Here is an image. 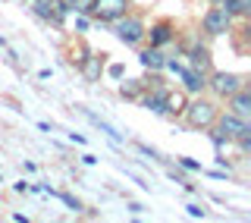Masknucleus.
Returning <instances> with one entry per match:
<instances>
[{
    "label": "nucleus",
    "instance_id": "19",
    "mask_svg": "<svg viewBox=\"0 0 251 223\" xmlns=\"http://www.w3.org/2000/svg\"><path fill=\"white\" fill-rule=\"evenodd\" d=\"M188 214H192V217H204V208L201 204H188Z\"/></svg>",
    "mask_w": 251,
    "mask_h": 223
},
{
    "label": "nucleus",
    "instance_id": "12",
    "mask_svg": "<svg viewBox=\"0 0 251 223\" xmlns=\"http://www.w3.org/2000/svg\"><path fill=\"white\" fill-rule=\"evenodd\" d=\"M145 35H151V47H160V44L173 41V26L170 22H160V26H154L151 31H145Z\"/></svg>",
    "mask_w": 251,
    "mask_h": 223
},
{
    "label": "nucleus",
    "instance_id": "8",
    "mask_svg": "<svg viewBox=\"0 0 251 223\" xmlns=\"http://www.w3.org/2000/svg\"><path fill=\"white\" fill-rule=\"evenodd\" d=\"M229 113H235V116H242V119H248L251 116V94H248V88L242 85L239 91H232L229 94Z\"/></svg>",
    "mask_w": 251,
    "mask_h": 223
},
{
    "label": "nucleus",
    "instance_id": "3",
    "mask_svg": "<svg viewBox=\"0 0 251 223\" xmlns=\"http://www.w3.org/2000/svg\"><path fill=\"white\" fill-rule=\"evenodd\" d=\"M126 6L129 0H91V13L100 22H116L120 16H126Z\"/></svg>",
    "mask_w": 251,
    "mask_h": 223
},
{
    "label": "nucleus",
    "instance_id": "22",
    "mask_svg": "<svg viewBox=\"0 0 251 223\" xmlns=\"http://www.w3.org/2000/svg\"><path fill=\"white\" fill-rule=\"evenodd\" d=\"M60 3L66 6V10H73V3H75V0H60Z\"/></svg>",
    "mask_w": 251,
    "mask_h": 223
},
{
    "label": "nucleus",
    "instance_id": "21",
    "mask_svg": "<svg viewBox=\"0 0 251 223\" xmlns=\"http://www.w3.org/2000/svg\"><path fill=\"white\" fill-rule=\"evenodd\" d=\"M129 211H132V214H141V211H145V208H141L138 201H129Z\"/></svg>",
    "mask_w": 251,
    "mask_h": 223
},
{
    "label": "nucleus",
    "instance_id": "16",
    "mask_svg": "<svg viewBox=\"0 0 251 223\" xmlns=\"http://www.w3.org/2000/svg\"><path fill=\"white\" fill-rule=\"evenodd\" d=\"M47 192H50V189H47ZM50 195H57L60 201H63V204H69V208H73V211H78V208H82V204H78L73 195H66V192H50Z\"/></svg>",
    "mask_w": 251,
    "mask_h": 223
},
{
    "label": "nucleus",
    "instance_id": "2",
    "mask_svg": "<svg viewBox=\"0 0 251 223\" xmlns=\"http://www.w3.org/2000/svg\"><path fill=\"white\" fill-rule=\"evenodd\" d=\"M31 10H35L38 19L50 22V26H63V19H66V13H69L60 0H31Z\"/></svg>",
    "mask_w": 251,
    "mask_h": 223
},
{
    "label": "nucleus",
    "instance_id": "20",
    "mask_svg": "<svg viewBox=\"0 0 251 223\" xmlns=\"http://www.w3.org/2000/svg\"><path fill=\"white\" fill-rule=\"evenodd\" d=\"M110 76H113V79L123 76V66H120V63H113V66H110Z\"/></svg>",
    "mask_w": 251,
    "mask_h": 223
},
{
    "label": "nucleus",
    "instance_id": "10",
    "mask_svg": "<svg viewBox=\"0 0 251 223\" xmlns=\"http://www.w3.org/2000/svg\"><path fill=\"white\" fill-rule=\"evenodd\" d=\"M182 85H185V91H201L204 85H207V76L201 73V69H182Z\"/></svg>",
    "mask_w": 251,
    "mask_h": 223
},
{
    "label": "nucleus",
    "instance_id": "14",
    "mask_svg": "<svg viewBox=\"0 0 251 223\" xmlns=\"http://www.w3.org/2000/svg\"><path fill=\"white\" fill-rule=\"evenodd\" d=\"M182 110H185V98H182V94H163V110H160V113L176 116V113H182Z\"/></svg>",
    "mask_w": 251,
    "mask_h": 223
},
{
    "label": "nucleus",
    "instance_id": "4",
    "mask_svg": "<svg viewBox=\"0 0 251 223\" xmlns=\"http://www.w3.org/2000/svg\"><path fill=\"white\" fill-rule=\"evenodd\" d=\"M113 31H116V38H120L123 44H138L141 38H145V26H141V19H126V16L116 19Z\"/></svg>",
    "mask_w": 251,
    "mask_h": 223
},
{
    "label": "nucleus",
    "instance_id": "11",
    "mask_svg": "<svg viewBox=\"0 0 251 223\" xmlns=\"http://www.w3.org/2000/svg\"><path fill=\"white\" fill-rule=\"evenodd\" d=\"M188 60H192V69H201V73L210 69V54H207V47H201V44H195L192 51H188Z\"/></svg>",
    "mask_w": 251,
    "mask_h": 223
},
{
    "label": "nucleus",
    "instance_id": "6",
    "mask_svg": "<svg viewBox=\"0 0 251 223\" xmlns=\"http://www.w3.org/2000/svg\"><path fill=\"white\" fill-rule=\"evenodd\" d=\"M229 26H232V16L226 10H220V6L204 13V31H207V35H226Z\"/></svg>",
    "mask_w": 251,
    "mask_h": 223
},
{
    "label": "nucleus",
    "instance_id": "7",
    "mask_svg": "<svg viewBox=\"0 0 251 223\" xmlns=\"http://www.w3.org/2000/svg\"><path fill=\"white\" fill-rule=\"evenodd\" d=\"M242 132H251L248 129V119H242V116H235V113L220 116V135H223V139H235V135H242Z\"/></svg>",
    "mask_w": 251,
    "mask_h": 223
},
{
    "label": "nucleus",
    "instance_id": "1",
    "mask_svg": "<svg viewBox=\"0 0 251 223\" xmlns=\"http://www.w3.org/2000/svg\"><path fill=\"white\" fill-rule=\"evenodd\" d=\"M185 119L188 126H195V129H204V126H210L217 119V107L210 104V101H192V104H185Z\"/></svg>",
    "mask_w": 251,
    "mask_h": 223
},
{
    "label": "nucleus",
    "instance_id": "13",
    "mask_svg": "<svg viewBox=\"0 0 251 223\" xmlns=\"http://www.w3.org/2000/svg\"><path fill=\"white\" fill-rule=\"evenodd\" d=\"M138 60H141V66H148V69H163V63H167V57H163L157 47H148V51H141Z\"/></svg>",
    "mask_w": 251,
    "mask_h": 223
},
{
    "label": "nucleus",
    "instance_id": "5",
    "mask_svg": "<svg viewBox=\"0 0 251 223\" xmlns=\"http://www.w3.org/2000/svg\"><path fill=\"white\" fill-rule=\"evenodd\" d=\"M207 85H210V88H214V91L220 94V98H229L232 91H239L242 85H245V79H242V76H235V73H214Z\"/></svg>",
    "mask_w": 251,
    "mask_h": 223
},
{
    "label": "nucleus",
    "instance_id": "15",
    "mask_svg": "<svg viewBox=\"0 0 251 223\" xmlns=\"http://www.w3.org/2000/svg\"><path fill=\"white\" fill-rule=\"evenodd\" d=\"M141 88H145V82H138V79H129V82H123V98H138Z\"/></svg>",
    "mask_w": 251,
    "mask_h": 223
},
{
    "label": "nucleus",
    "instance_id": "18",
    "mask_svg": "<svg viewBox=\"0 0 251 223\" xmlns=\"http://www.w3.org/2000/svg\"><path fill=\"white\" fill-rule=\"evenodd\" d=\"M73 10H75V13H91V0H75Z\"/></svg>",
    "mask_w": 251,
    "mask_h": 223
},
{
    "label": "nucleus",
    "instance_id": "23",
    "mask_svg": "<svg viewBox=\"0 0 251 223\" xmlns=\"http://www.w3.org/2000/svg\"><path fill=\"white\" fill-rule=\"evenodd\" d=\"M214 3H223V0H214Z\"/></svg>",
    "mask_w": 251,
    "mask_h": 223
},
{
    "label": "nucleus",
    "instance_id": "17",
    "mask_svg": "<svg viewBox=\"0 0 251 223\" xmlns=\"http://www.w3.org/2000/svg\"><path fill=\"white\" fill-rule=\"evenodd\" d=\"M179 164H182L185 170H192V173H201V164H198V161H192V157H179Z\"/></svg>",
    "mask_w": 251,
    "mask_h": 223
},
{
    "label": "nucleus",
    "instance_id": "9",
    "mask_svg": "<svg viewBox=\"0 0 251 223\" xmlns=\"http://www.w3.org/2000/svg\"><path fill=\"white\" fill-rule=\"evenodd\" d=\"M78 66H82V73H85L88 82H98L100 69H104V54H100V57H82V60H78Z\"/></svg>",
    "mask_w": 251,
    "mask_h": 223
}]
</instances>
